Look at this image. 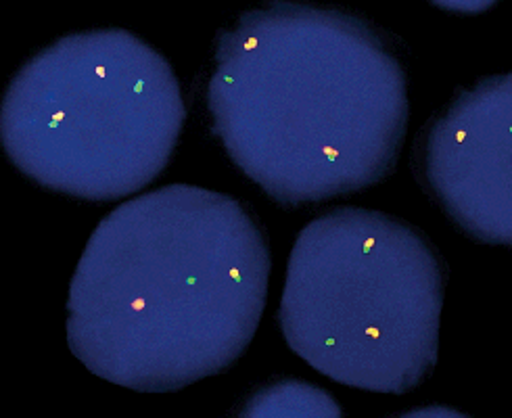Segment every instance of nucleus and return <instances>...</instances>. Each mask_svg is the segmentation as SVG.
Wrapping results in <instances>:
<instances>
[{"label": "nucleus", "instance_id": "nucleus-1", "mask_svg": "<svg viewBox=\"0 0 512 418\" xmlns=\"http://www.w3.org/2000/svg\"><path fill=\"white\" fill-rule=\"evenodd\" d=\"M268 274L266 230L245 203L172 184L92 232L69 291V347L136 391L220 375L258 329Z\"/></svg>", "mask_w": 512, "mask_h": 418}, {"label": "nucleus", "instance_id": "nucleus-2", "mask_svg": "<svg viewBox=\"0 0 512 418\" xmlns=\"http://www.w3.org/2000/svg\"><path fill=\"white\" fill-rule=\"evenodd\" d=\"M207 101L232 161L285 207L385 180L408 124L406 72L387 34L297 3L243 13L220 34Z\"/></svg>", "mask_w": 512, "mask_h": 418}, {"label": "nucleus", "instance_id": "nucleus-3", "mask_svg": "<svg viewBox=\"0 0 512 418\" xmlns=\"http://www.w3.org/2000/svg\"><path fill=\"white\" fill-rule=\"evenodd\" d=\"M446 283L448 266L421 230L335 207L299 232L278 320L318 373L402 396L437 364Z\"/></svg>", "mask_w": 512, "mask_h": 418}, {"label": "nucleus", "instance_id": "nucleus-4", "mask_svg": "<svg viewBox=\"0 0 512 418\" xmlns=\"http://www.w3.org/2000/svg\"><path fill=\"white\" fill-rule=\"evenodd\" d=\"M168 61L124 30L57 40L7 88L0 136L40 187L88 201L126 197L157 178L184 124Z\"/></svg>", "mask_w": 512, "mask_h": 418}, {"label": "nucleus", "instance_id": "nucleus-5", "mask_svg": "<svg viewBox=\"0 0 512 418\" xmlns=\"http://www.w3.org/2000/svg\"><path fill=\"white\" fill-rule=\"evenodd\" d=\"M479 84L456 99L416 138L414 168L444 212L469 237L510 245V90L479 126Z\"/></svg>", "mask_w": 512, "mask_h": 418}]
</instances>
